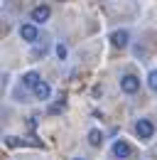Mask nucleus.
<instances>
[{
	"label": "nucleus",
	"mask_w": 157,
	"mask_h": 160,
	"mask_svg": "<svg viewBox=\"0 0 157 160\" xmlns=\"http://www.w3.org/2000/svg\"><path fill=\"white\" fill-rule=\"evenodd\" d=\"M39 81H42V79H39L37 72H27V74L22 77V86H27V89H35Z\"/></svg>",
	"instance_id": "6e6552de"
},
{
	"label": "nucleus",
	"mask_w": 157,
	"mask_h": 160,
	"mask_svg": "<svg viewBox=\"0 0 157 160\" xmlns=\"http://www.w3.org/2000/svg\"><path fill=\"white\" fill-rule=\"evenodd\" d=\"M88 143H91V145H101V143H103V133H101L98 128L88 131Z\"/></svg>",
	"instance_id": "9d476101"
},
{
	"label": "nucleus",
	"mask_w": 157,
	"mask_h": 160,
	"mask_svg": "<svg viewBox=\"0 0 157 160\" xmlns=\"http://www.w3.org/2000/svg\"><path fill=\"white\" fill-rule=\"evenodd\" d=\"M57 57L59 59H66V47L64 44H57Z\"/></svg>",
	"instance_id": "4468645a"
},
{
	"label": "nucleus",
	"mask_w": 157,
	"mask_h": 160,
	"mask_svg": "<svg viewBox=\"0 0 157 160\" xmlns=\"http://www.w3.org/2000/svg\"><path fill=\"white\" fill-rule=\"evenodd\" d=\"M20 37L25 42H37L39 40L37 27H35V25H22V27H20Z\"/></svg>",
	"instance_id": "423d86ee"
},
{
	"label": "nucleus",
	"mask_w": 157,
	"mask_h": 160,
	"mask_svg": "<svg viewBox=\"0 0 157 160\" xmlns=\"http://www.w3.org/2000/svg\"><path fill=\"white\" fill-rule=\"evenodd\" d=\"M49 15H52V10L47 8V5H37L32 12H30V18H32V22H37V25H42V22L49 20Z\"/></svg>",
	"instance_id": "20e7f679"
},
{
	"label": "nucleus",
	"mask_w": 157,
	"mask_h": 160,
	"mask_svg": "<svg viewBox=\"0 0 157 160\" xmlns=\"http://www.w3.org/2000/svg\"><path fill=\"white\" fill-rule=\"evenodd\" d=\"M135 133H137V138H142V140H150L152 136H155V126H152V121H147V118H140L135 123Z\"/></svg>",
	"instance_id": "f257e3e1"
},
{
	"label": "nucleus",
	"mask_w": 157,
	"mask_h": 160,
	"mask_svg": "<svg viewBox=\"0 0 157 160\" xmlns=\"http://www.w3.org/2000/svg\"><path fill=\"white\" fill-rule=\"evenodd\" d=\"M147 86H150L152 91H157V69H152V72L147 74Z\"/></svg>",
	"instance_id": "f8f14e48"
},
{
	"label": "nucleus",
	"mask_w": 157,
	"mask_h": 160,
	"mask_svg": "<svg viewBox=\"0 0 157 160\" xmlns=\"http://www.w3.org/2000/svg\"><path fill=\"white\" fill-rule=\"evenodd\" d=\"M111 42H113L116 47H120V49H125V47L130 44V32H128V30H118V32L111 35Z\"/></svg>",
	"instance_id": "39448f33"
},
{
	"label": "nucleus",
	"mask_w": 157,
	"mask_h": 160,
	"mask_svg": "<svg viewBox=\"0 0 157 160\" xmlns=\"http://www.w3.org/2000/svg\"><path fill=\"white\" fill-rule=\"evenodd\" d=\"M130 153H133L130 143H125V140H116V143H113V158L116 160H128Z\"/></svg>",
	"instance_id": "f03ea898"
},
{
	"label": "nucleus",
	"mask_w": 157,
	"mask_h": 160,
	"mask_svg": "<svg viewBox=\"0 0 157 160\" xmlns=\"http://www.w3.org/2000/svg\"><path fill=\"white\" fill-rule=\"evenodd\" d=\"M5 143H7L10 148H20V145H27V143H25V140H20L17 136H7V138H5Z\"/></svg>",
	"instance_id": "9b49d317"
},
{
	"label": "nucleus",
	"mask_w": 157,
	"mask_h": 160,
	"mask_svg": "<svg viewBox=\"0 0 157 160\" xmlns=\"http://www.w3.org/2000/svg\"><path fill=\"white\" fill-rule=\"evenodd\" d=\"M74 160H83V158H74Z\"/></svg>",
	"instance_id": "2eb2a0df"
},
{
	"label": "nucleus",
	"mask_w": 157,
	"mask_h": 160,
	"mask_svg": "<svg viewBox=\"0 0 157 160\" xmlns=\"http://www.w3.org/2000/svg\"><path fill=\"white\" fill-rule=\"evenodd\" d=\"M35 96H37L39 101H47L49 96H52V86H49L47 81H39L37 86H35Z\"/></svg>",
	"instance_id": "0eeeda50"
},
{
	"label": "nucleus",
	"mask_w": 157,
	"mask_h": 160,
	"mask_svg": "<svg viewBox=\"0 0 157 160\" xmlns=\"http://www.w3.org/2000/svg\"><path fill=\"white\" fill-rule=\"evenodd\" d=\"M120 89H123L125 94H135L137 89H140V79H137L135 74H125V77L120 79Z\"/></svg>",
	"instance_id": "7ed1b4c3"
},
{
	"label": "nucleus",
	"mask_w": 157,
	"mask_h": 160,
	"mask_svg": "<svg viewBox=\"0 0 157 160\" xmlns=\"http://www.w3.org/2000/svg\"><path fill=\"white\" fill-rule=\"evenodd\" d=\"M44 52H47V42H42V44H37V47H35L32 57H35V59H37V57H44Z\"/></svg>",
	"instance_id": "ddd939ff"
},
{
	"label": "nucleus",
	"mask_w": 157,
	"mask_h": 160,
	"mask_svg": "<svg viewBox=\"0 0 157 160\" xmlns=\"http://www.w3.org/2000/svg\"><path fill=\"white\" fill-rule=\"evenodd\" d=\"M64 108H66V96L61 94V96H59V101H54V103L49 106V113H52V116H57V113H61Z\"/></svg>",
	"instance_id": "1a4fd4ad"
}]
</instances>
